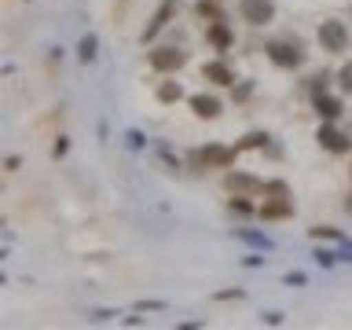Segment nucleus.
Returning a JSON list of instances; mask_svg holds the SVG:
<instances>
[{
    "mask_svg": "<svg viewBox=\"0 0 352 330\" xmlns=\"http://www.w3.org/2000/svg\"><path fill=\"white\" fill-rule=\"evenodd\" d=\"M316 140H319V147L330 151V154H349V147H352L349 132H341V129H334V125H319Z\"/></svg>",
    "mask_w": 352,
    "mask_h": 330,
    "instance_id": "423d86ee",
    "label": "nucleus"
},
{
    "mask_svg": "<svg viewBox=\"0 0 352 330\" xmlns=\"http://www.w3.org/2000/svg\"><path fill=\"white\" fill-rule=\"evenodd\" d=\"M228 191L257 195V191H264V184L257 180V176H250V173H228Z\"/></svg>",
    "mask_w": 352,
    "mask_h": 330,
    "instance_id": "1a4fd4ad",
    "label": "nucleus"
},
{
    "mask_svg": "<svg viewBox=\"0 0 352 330\" xmlns=\"http://www.w3.org/2000/svg\"><path fill=\"white\" fill-rule=\"evenodd\" d=\"M154 96H158V103H176V99L184 96V88L176 85V81H162V85H158V92H154Z\"/></svg>",
    "mask_w": 352,
    "mask_h": 330,
    "instance_id": "2eb2a0df",
    "label": "nucleus"
},
{
    "mask_svg": "<svg viewBox=\"0 0 352 330\" xmlns=\"http://www.w3.org/2000/svg\"><path fill=\"white\" fill-rule=\"evenodd\" d=\"M316 114H319V118H327V121H338V118H341V103H338L334 96L316 92Z\"/></svg>",
    "mask_w": 352,
    "mask_h": 330,
    "instance_id": "ddd939ff",
    "label": "nucleus"
},
{
    "mask_svg": "<svg viewBox=\"0 0 352 330\" xmlns=\"http://www.w3.org/2000/svg\"><path fill=\"white\" fill-rule=\"evenodd\" d=\"M264 52H268V59L275 66H283V70H297V66L305 63V52L297 48L294 41H268V44H264Z\"/></svg>",
    "mask_w": 352,
    "mask_h": 330,
    "instance_id": "7ed1b4c3",
    "label": "nucleus"
},
{
    "mask_svg": "<svg viewBox=\"0 0 352 330\" xmlns=\"http://www.w3.org/2000/svg\"><path fill=\"white\" fill-rule=\"evenodd\" d=\"M147 63H151V70H158V74H176L187 63V52H180V48H151Z\"/></svg>",
    "mask_w": 352,
    "mask_h": 330,
    "instance_id": "20e7f679",
    "label": "nucleus"
},
{
    "mask_svg": "<svg viewBox=\"0 0 352 330\" xmlns=\"http://www.w3.org/2000/svg\"><path fill=\"white\" fill-rule=\"evenodd\" d=\"M202 77H206V81H213V85H220V88H231V85H235V74H231V66L228 63H206L202 66Z\"/></svg>",
    "mask_w": 352,
    "mask_h": 330,
    "instance_id": "6e6552de",
    "label": "nucleus"
},
{
    "mask_svg": "<svg viewBox=\"0 0 352 330\" xmlns=\"http://www.w3.org/2000/svg\"><path fill=\"white\" fill-rule=\"evenodd\" d=\"M191 110H195L198 118H206V121H209V118H217L224 107H220V99H217V96H202V92H198V96H191Z\"/></svg>",
    "mask_w": 352,
    "mask_h": 330,
    "instance_id": "9b49d317",
    "label": "nucleus"
},
{
    "mask_svg": "<svg viewBox=\"0 0 352 330\" xmlns=\"http://www.w3.org/2000/svg\"><path fill=\"white\" fill-rule=\"evenodd\" d=\"M96 48H99L96 33H85L81 44H77V59H81V63H92V59H96Z\"/></svg>",
    "mask_w": 352,
    "mask_h": 330,
    "instance_id": "4468645a",
    "label": "nucleus"
},
{
    "mask_svg": "<svg viewBox=\"0 0 352 330\" xmlns=\"http://www.w3.org/2000/svg\"><path fill=\"white\" fill-rule=\"evenodd\" d=\"M231 209H235V213H253V206L246 198H231Z\"/></svg>",
    "mask_w": 352,
    "mask_h": 330,
    "instance_id": "4be33fe9",
    "label": "nucleus"
},
{
    "mask_svg": "<svg viewBox=\"0 0 352 330\" xmlns=\"http://www.w3.org/2000/svg\"><path fill=\"white\" fill-rule=\"evenodd\" d=\"M312 239H341L334 228H312Z\"/></svg>",
    "mask_w": 352,
    "mask_h": 330,
    "instance_id": "412c9836",
    "label": "nucleus"
},
{
    "mask_svg": "<svg viewBox=\"0 0 352 330\" xmlns=\"http://www.w3.org/2000/svg\"><path fill=\"white\" fill-rule=\"evenodd\" d=\"M268 143V132H246V136L239 140V151H257Z\"/></svg>",
    "mask_w": 352,
    "mask_h": 330,
    "instance_id": "dca6fc26",
    "label": "nucleus"
},
{
    "mask_svg": "<svg viewBox=\"0 0 352 330\" xmlns=\"http://www.w3.org/2000/svg\"><path fill=\"white\" fill-rule=\"evenodd\" d=\"M316 37H319V44H323V52H330V55L349 52V26H345V22H338V19L319 22Z\"/></svg>",
    "mask_w": 352,
    "mask_h": 330,
    "instance_id": "f03ea898",
    "label": "nucleus"
},
{
    "mask_svg": "<svg viewBox=\"0 0 352 330\" xmlns=\"http://www.w3.org/2000/svg\"><path fill=\"white\" fill-rule=\"evenodd\" d=\"M338 85H341V92H349V96H352V59L338 70Z\"/></svg>",
    "mask_w": 352,
    "mask_h": 330,
    "instance_id": "6ab92c4d",
    "label": "nucleus"
},
{
    "mask_svg": "<svg viewBox=\"0 0 352 330\" xmlns=\"http://www.w3.org/2000/svg\"><path fill=\"white\" fill-rule=\"evenodd\" d=\"M235 154H239V147L206 143V147H198V151L187 154V162H191V169H228V165H235Z\"/></svg>",
    "mask_w": 352,
    "mask_h": 330,
    "instance_id": "f257e3e1",
    "label": "nucleus"
},
{
    "mask_svg": "<svg viewBox=\"0 0 352 330\" xmlns=\"http://www.w3.org/2000/svg\"><path fill=\"white\" fill-rule=\"evenodd\" d=\"M206 41H209V44H213V48H217V52H228V48H231V41H235V37H231V30H228V22H224V19H220V22H209V30H206Z\"/></svg>",
    "mask_w": 352,
    "mask_h": 330,
    "instance_id": "9d476101",
    "label": "nucleus"
},
{
    "mask_svg": "<svg viewBox=\"0 0 352 330\" xmlns=\"http://www.w3.org/2000/svg\"><path fill=\"white\" fill-rule=\"evenodd\" d=\"M264 195H272V198H290V187H286L283 180H268V184H264Z\"/></svg>",
    "mask_w": 352,
    "mask_h": 330,
    "instance_id": "a211bd4d",
    "label": "nucleus"
},
{
    "mask_svg": "<svg viewBox=\"0 0 352 330\" xmlns=\"http://www.w3.org/2000/svg\"><path fill=\"white\" fill-rule=\"evenodd\" d=\"M195 11H198V19H213V22L224 19V15H220V8H217V0H198Z\"/></svg>",
    "mask_w": 352,
    "mask_h": 330,
    "instance_id": "f3484780",
    "label": "nucleus"
},
{
    "mask_svg": "<svg viewBox=\"0 0 352 330\" xmlns=\"http://www.w3.org/2000/svg\"><path fill=\"white\" fill-rule=\"evenodd\" d=\"M173 15H176V0H162V4H158V11L151 15V22L143 26L140 41H154V37H158V33H162L165 26H169V19H173Z\"/></svg>",
    "mask_w": 352,
    "mask_h": 330,
    "instance_id": "0eeeda50",
    "label": "nucleus"
},
{
    "mask_svg": "<svg viewBox=\"0 0 352 330\" xmlns=\"http://www.w3.org/2000/svg\"><path fill=\"white\" fill-rule=\"evenodd\" d=\"M294 213V202L290 198H272V202L261 206V217L264 220H279V217H290Z\"/></svg>",
    "mask_w": 352,
    "mask_h": 330,
    "instance_id": "f8f14e48",
    "label": "nucleus"
},
{
    "mask_svg": "<svg viewBox=\"0 0 352 330\" xmlns=\"http://www.w3.org/2000/svg\"><path fill=\"white\" fill-rule=\"evenodd\" d=\"M239 239H246V242H253V246H268V239H264V235H253V231H239Z\"/></svg>",
    "mask_w": 352,
    "mask_h": 330,
    "instance_id": "aec40b11",
    "label": "nucleus"
},
{
    "mask_svg": "<svg viewBox=\"0 0 352 330\" xmlns=\"http://www.w3.org/2000/svg\"><path fill=\"white\" fill-rule=\"evenodd\" d=\"M239 11H242V19H246L250 26H268V22L275 19V4H272V0H242Z\"/></svg>",
    "mask_w": 352,
    "mask_h": 330,
    "instance_id": "39448f33",
    "label": "nucleus"
}]
</instances>
